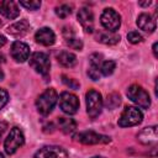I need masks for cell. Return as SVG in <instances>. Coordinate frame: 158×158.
<instances>
[{
    "label": "cell",
    "instance_id": "obj_32",
    "mask_svg": "<svg viewBox=\"0 0 158 158\" xmlns=\"http://www.w3.org/2000/svg\"><path fill=\"white\" fill-rule=\"evenodd\" d=\"M5 43H6V38H5V36L0 35V47H2Z\"/></svg>",
    "mask_w": 158,
    "mask_h": 158
},
{
    "label": "cell",
    "instance_id": "obj_35",
    "mask_svg": "<svg viewBox=\"0 0 158 158\" xmlns=\"http://www.w3.org/2000/svg\"><path fill=\"white\" fill-rule=\"evenodd\" d=\"M4 79V73H2V70L0 69V80H2Z\"/></svg>",
    "mask_w": 158,
    "mask_h": 158
},
{
    "label": "cell",
    "instance_id": "obj_27",
    "mask_svg": "<svg viewBox=\"0 0 158 158\" xmlns=\"http://www.w3.org/2000/svg\"><path fill=\"white\" fill-rule=\"evenodd\" d=\"M127 40L131 42V43H133V44H136V43H139V42H142V36L137 32V31H131V32H128V35H127Z\"/></svg>",
    "mask_w": 158,
    "mask_h": 158
},
{
    "label": "cell",
    "instance_id": "obj_36",
    "mask_svg": "<svg viewBox=\"0 0 158 158\" xmlns=\"http://www.w3.org/2000/svg\"><path fill=\"white\" fill-rule=\"evenodd\" d=\"M91 158H104V157H101V156H94V157H91Z\"/></svg>",
    "mask_w": 158,
    "mask_h": 158
},
{
    "label": "cell",
    "instance_id": "obj_25",
    "mask_svg": "<svg viewBox=\"0 0 158 158\" xmlns=\"http://www.w3.org/2000/svg\"><path fill=\"white\" fill-rule=\"evenodd\" d=\"M20 5L26 7L27 10H37L41 6V1H38V0H21Z\"/></svg>",
    "mask_w": 158,
    "mask_h": 158
},
{
    "label": "cell",
    "instance_id": "obj_33",
    "mask_svg": "<svg viewBox=\"0 0 158 158\" xmlns=\"http://www.w3.org/2000/svg\"><path fill=\"white\" fill-rule=\"evenodd\" d=\"M157 47H158V43L156 42V43L153 44V53H154V57H156V58L158 57V53H157Z\"/></svg>",
    "mask_w": 158,
    "mask_h": 158
},
{
    "label": "cell",
    "instance_id": "obj_16",
    "mask_svg": "<svg viewBox=\"0 0 158 158\" xmlns=\"http://www.w3.org/2000/svg\"><path fill=\"white\" fill-rule=\"evenodd\" d=\"M30 31V25L26 20L17 21L7 27V32L14 37H23Z\"/></svg>",
    "mask_w": 158,
    "mask_h": 158
},
{
    "label": "cell",
    "instance_id": "obj_21",
    "mask_svg": "<svg viewBox=\"0 0 158 158\" xmlns=\"http://www.w3.org/2000/svg\"><path fill=\"white\" fill-rule=\"evenodd\" d=\"M64 37H65V42H67V44H68L70 48L79 49V51L83 48V42H81V40L77 38L72 31H69V35H64Z\"/></svg>",
    "mask_w": 158,
    "mask_h": 158
},
{
    "label": "cell",
    "instance_id": "obj_15",
    "mask_svg": "<svg viewBox=\"0 0 158 158\" xmlns=\"http://www.w3.org/2000/svg\"><path fill=\"white\" fill-rule=\"evenodd\" d=\"M137 138L141 143L143 144H151V143H156L158 139V131H157V126H151V127H146L143 128L138 135Z\"/></svg>",
    "mask_w": 158,
    "mask_h": 158
},
{
    "label": "cell",
    "instance_id": "obj_37",
    "mask_svg": "<svg viewBox=\"0 0 158 158\" xmlns=\"http://www.w3.org/2000/svg\"><path fill=\"white\" fill-rule=\"evenodd\" d=\"M0 158H4V154H2L1 152H0Z\"/></svg>",
    "mask_w": 158,
    "mask_h": 158
},
{
    "label": "cell",
    "instance_id": "obj_26",
    "mask_svg": "<svg viewBox=\"0 0 158 158\" xmlns=\"http://www.w3.org/2000/svg\"><path fill=\"white\" fill-rule=\"evenodd\" d=\"M90 64L93 67H96L100 69V65L102 64V56L99 54V53H93L90 56Z\"/></svg>",
    "mask_w": 158,
    "mask_h": 158
},
{
    "label": "cell",
    "instance_id": "obj_11",
    "mask_svg": "<svg viewBox=\"0 0 158 158\" xmlns=\"http://www.w3.org/2000/svg\"><path fill=\"white\" fill-rule=\"evenodd\" d=\"M11 57L16 62H25L30 57V47L21 41H15L11 46Z\"/></svg>",
    "mask_w": 158,
    "mask_h": 158
},
{
    "label": "cell",
    "instance_id": "obj_20",
    "mask_svg": "<svg viewBox=\"0 0 158 158\" xmlns=\"http://www.w3.org/2000/svg\"><path fill=\"white\" fill-rule=\"evenodd\" d=\"M58 127L64 133H72L77 128V123L73 118L69 117H59L58 118Z\"/></svg>",
    "mask_w": 158,
    "mask_h": 158
},
{
    "label": "cell",
    "instance_id": "obj_3",
    "mask_svg": "<svg viewBox=\"0 0 158 158\" xmlns=\"http://www.w3.org/2000/svg\"><path fill=\"white\" fill-rule=\"evenodd\" d=\"M86 112L91 118H95L100 115L102 109V98L101 94L96 90H89L86 93Z\"/></svg>",
    "mask_w": 158,
    "mask_h": 158
},
{
    "label": "cell",
    "instance_id": "obj_1",
    "mask_svg": "<svg viewBox=\"0 0 158 158\" xmlns=\"http://www.w3.org/2000/svg\"><path fill=\"white\" fill-rule=\"evenodd\" d=\"M57 100H58L57 91L54 89H47L36 100V106H37L38 112L43 116L48 115L52 111V109L54 107Z\"/></svg>",
    "mask_w": 158,
    "mask_h": 158
},
{
    "label": "cell",
    "instance_id": "obj_6",
    "mask_svg": "<svg viewBox=\"0 0 158 158\" xmlns=\"http://www.w3.org/2000/svg\"><path fill=\"white\" fill-rule=\"evenodd\" d=\"M30 65L40 74L47 75L51 68L49 57L43 52H35L30 57Z\"/></svg>",
    "mask_w": 158,
    "mask_h": 158
},
{
    "label": "cell",
    "instance_id": "obj_28",
    "mask_svg": "<svg viewBox=\"0 0 158 158\" xmlns=\"http://www.w3.org/2000/svg\"><path fill=\"white\" fill-rule=\"evenodd\" d=\"M62 80H63V83H64L67 86H69L70 89H78V88H79V83L75 81V80L72 79V78H68V77L63 75V77H62Z\"/></svg>",
    "mask_w": 158,
    "mask_h": 158
},
{
    "label": "cell",
    "instance_id": "obj_7",
    "mask_svg": "<svg viewBox=\"0 0 158 158\" xmlns=\"http://www.w3.org/2000/svg\"><path fill=\"white\" fill-rule=\"evenodd\" d=\"M100 20L101 25L106 28V31L110 32H115L121 25V17L114 9H105L101 14Z\"/></svg>",
    "mask_w": 158,
    "mask_h": 158
},
{
    "label": "cell",
    "instance_id": "obj_30",
    "mask_svg": "<svg viewBox=\"0 0 158 158\" xmlns=\"http://www.w3.org/2000/svg\"><path fill=\"white\" fill-rule=\"evenodd\" d=\"M9 101V94L6 90L0 88V109H2Z\"/></svg>",
    "mask_w": 158,
    "mask_h": 158
},
{
    "label": "cell",
    "instance_id": "obj_34",
    "mask_svg": "<svg viewBox=\"0 0 158 158\" xmlns=\"http://www.w3.org/2000/svg\"><path fill=\"white\" fill-rule=\"evenodd\" d=\"M138 4L141 6H148V5H151V1H139Z\"/></svg>",
    "mask_w": 158,
    "mask_h": 158
},
{
    "label": "cell",
    "instance_id": "obj_19",
    "mask_svg": "<svg viewBox=\"0 0 158 158\" xmlns=\"http://www.w3.org/2000/svg\"><path fill=\"white\" fill-rule=\"evenodd\" d=\"M57 60L60 65L70 68L74 67L77 64V57L75 54H73L72 52H67V51H62L60 53L57 54Z\"/></svg>",
    "mask_w": 158,
    "mask_h": 158
},
{
    "label": "cell",
    "instance_id": "obj_13",
    "mask_svg": "<svg viewBox=\"0 0 158 158\" xmlns=\"http://www.w3.org/2000/svg\"><path fill=\"white\" fill-rule=\"evenodd\" d=\"M35 40L37 43L43 44V46H52L56 41V35L54 32L49 28V27H42L40 28L36 35H35Z\"/></svg>",
    "mask_w": 158,
    "mask_h": 158
},
{
    "label": "cell",
    "instance_id": "obj_4",
    "mask_svg": "<svg viewBox=\"0 0 158 158\" xmlns=\"http://www.w3.org/2000/svg\"><path fill=\"white\" fill-rule=\"evenodd\" d=\"M127 96L131 101H133L142 109H148L151 105V99L148 93L139 85H131L127 90Z\"/></svg>",
    "mask_w": 158,
    "mask_h": 158
},
{
    "label": "cell",
    "instance_id": "obj_22",
    "mask_svg": "<svg viewBox=\"0 0 158 158\" xmlns=\"http://www.w3.org/2000/svg\"><path fill=\"white\" fill-rule=\"evenodd\" d=\"M115 68H116V63H115L114 60H105V62H102V64L100 65V73H101L102 75L107 77V75H111V74L114 73Z\"/></svg>",
    "mask_w": 158,
    "mask_h": 158
},
{
    "label": "cell",
    "instance_id": "obj_8",
    "mask_svg": "<svg viewBox=\"0 0 158 158\" xmlns=\"http://www.w3.org/2000/svg\"><path fill=\"white\" fill-rule=\"evenodd\" d=\"M59 106L63 112L68 115H73L79 109V99L72 93L63 91L59 95Z\"/></svg>",
    "mask_w": 158,
    "mask_h": 158
},
{
    "label": "cell",
    "instance_id": "obj_31",
    "mask_svg": "<svg viewBox=\"0 0 158 158\" xmlns=\"http://www.w3.org/2000/svg\"><path fill=\"white\" fill-rule=\"evenodd\" d=\"M6 128H7V123L4 122V121H0V138L2 137L4 132L6 131Z\"/></svg>",
    "mask_w": 158,
    "mask_h": 158
},
{
    "label": "cell",
    "instance_id": "obj_18",
    "mask_svg": "<svg viewBox=\"0 0 158 158\" xmlns=\"http://www.w3.org/2000/svg\"><path fill=\"white\" fill-rule=\"evenodd\" d=\"M96 40L104 44H116L120 41V36L116 35L115 32L110 31H99L96 33Z\"/></svg>",
    "mask_w": 158,
    "mask_h": 158
},
{
    "label": "cell",
    "instance_id": "obj_10",
    "mask_svg": "<svg viewBox=\"0 0 158 158\" xmlns=\"http://www.w3.org/2000/svg\"><path fill=\"white\" fill-rule=\"evenodd\" d=\"M33 158H69L68 153L58 146H44L36 152Z\"/></svg>",
    "mask_w": 158,
    "mask_h": 158
},
{
    "label": "cell",
    "instance_id": "obj_24",
    "mask_svg": "<svg viewBox=\"0 0 158 158\" xmlns=\"http://www.w3.org/2000/svg\"><path fill=\"white\" fill-rule=\"evenodd\" d=\"M56 14L60 19H65L72 14V6L67 5V4H63V5L58 6V7H56Z\"/></svg>",
    "mask_w": 158,
    "mask_h": 158
},
{
    "label": "cell",
    "instance_id": "obj_12",
    "mask_svg": "<svg viewBox=\"0 0 158 158\" xmlns=\"http://www.w3.org/2000/svg\"><path fill=\"white\" fill-rule=\"evenodd\" d=\"M78 20L81 25V27L85 30V32L91 33L94 31V15L91 12V10L83 7L79 10L78 12Z\"/></svg>",
    "mask_w": 158,
    "mask_h": 158
},
{
    "label": "cell",
    "instance_id": "obj_2",
    "mask_svg": "<svg viewBox=\"0 0 158 158\" xmlns=\"http://www.w3.org/2000/svg\"><path fill=\"white\" fill-rule=\"evenodd\" d=\"M23 142H25V137H23L22 131L19 127H12L10 130V133L5 138V142H4L5 152L7 154L15 153L23 144Z\"/></svg>",
    "mask_w": 158,
    "mask_h": 158
},
{
    "label": "cell",
    "instance_id": "obj_9",
    "mask_svg": "<svg viewBox=\"0 0 158 158\" xmlns=\"http://www.w3.org/2000/svg\"><path fill=\"white\" fill-rule=\"evenodd\" d=\"M77 141H79L83 144H98V143H107L110 142V137L96 133L94 131H85L80 132L74 136Z\"/></svg>",
    "mask_w": 158,
    "mask_h": 158
},
{
    "label": "cell",
    "instance_id": "obj_23",
    "mask_svg": "<svg viewBox=\"0 0 158 158\" xmlns=\"http://www.w3.org/2000/svg\"><path fill=\"white\" fill-rule=\"evenodd\" d=\"M121 102V99H120V95L116 94V93H111L110 95H107V99H106V102L105 105L107 106V109H115L120 105Z\"/></svg>",
    "mask_w": 158,
    "mask_h": 158
},
{
    "label": "cell",
    "instance_id": "obj_14",
    "mask_svg": "<svg viewBox=\"0 0 158 158\" xmlns=\"http://www.w3.org/2000/svg\"><path fill=\"white\" fill-rule=\"evenodd\" d=\"M0 14L7 19H16L20 14V9L17 4L12 0H4L0 2Z\"/></svg>",
    "mask_w": 158,
    "mask_h": 158
},
{
    "label": "cell",
    "instance_id": "obj_5",
    "mask_svg": "<svg viewBox=\"0 0 158 158\" xmlns=\"http://www.w3.org/2000/svg\"><path fill=\"white\" fill-rule=\"evenodd\" d=\"M142 112L133 107V106H128L126 107L120 118H118V125L121 127H130V126H135V125H138L141 121H142Z\"/></svg>",
    "mask_w": 158,
    "mask_h": 158
},
{
    "label": "cell",
    "instance_id": "obj_29",
    "mask_svg": "<svg viewBox=\"0 0 158 158\" xmlns=\"http://www.w3.org/2000/svg\"><path fill=\"white\" fill-rule=\"evenodd\" d=\"M88 74H89V77L93 79V80H99L100 79V69L99 68H96V67H93V65H90V68H89V70H88Z\"/></svg>",
    "mask_w": 158,
    "mask_h": 158
},
{
    "label": "cell",
    "instance_id": "obj_17",
    "mask_svg": "<svg viewBox=\"0 0 158 158\" xmlns=\"http://www.w3.org/2000/svg\"><path fill=\"white\" fill-rule=\"evenodd\" d=\"M137 26L144 32H153L156 30V20L149 14H141L137 19Z\"/></svg>",
    "mask_w": 158,
    "mask_h": 158
}]
</instances>
